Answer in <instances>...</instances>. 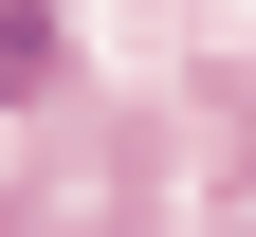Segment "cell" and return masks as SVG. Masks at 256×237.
<instances>
[{"label":"cell","instance_id":"6da1fadb","mask_svg":"<svg viewBox=\"0 0 256 237\" xmlns=\"http://www.w3.org/2000/svg\"><path fill=\"white\" fill-rule=\"evenodd\" d=\"M55 73H74V37H55V0H0V110H37Z\"/></svg>","mask_w":256,"mask_h":237}]
</instances>
